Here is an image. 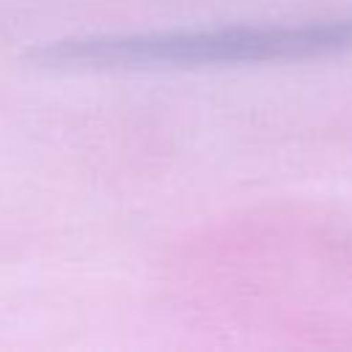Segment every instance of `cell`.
Instances as JSON below:
<instances>
[{"instance_id": "cell-1", "label": "cell", "mask_w": 352, "mask_h": 352, "mask_svg": "<svg viewBox=\"0 0 352 352\" xmlns=\"http://www.w3.org/2000/svg\"><path fill=\"white\" fill-rule=\"evenodd\" d=\"M349 50L352 16H336L66 36L33 47L28 63L44 72H151L289 63Z\"/></svg>"}]
</instances>
